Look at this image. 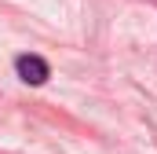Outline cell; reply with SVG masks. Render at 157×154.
<instances>
[{"label":"cell","instance_id":"obj_1","mask_svg":"<svg viewBox=\"0 0 157 154\" xmlns=\"http://www.w3.org/2000/svg\"><path fill=\"white\" fill-rule=\"evenodd\" d=\"M15 74L22 77L26 84L37 88V84H44V81L51 77V70H48V63H44L40 55H18V59H15Z\"/></svg>","mask_w":157,"mask_h":154}]
</instances>
